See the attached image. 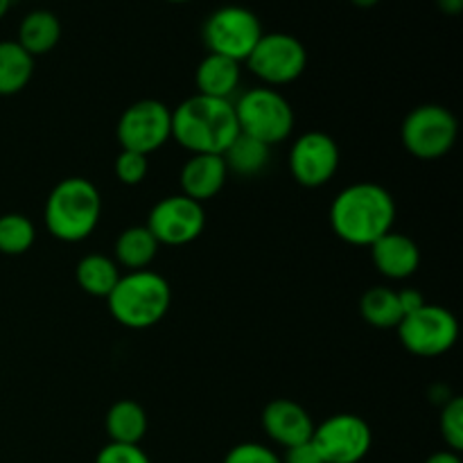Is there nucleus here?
<instances>
[{
    "mask_svg": "<svg viewBox=\"0 0 463 463\" xmlns=\"http://www.w3.org/2000/svg\"><path fill=\"white\" fill-rule=\"evenodd\" d=\"M396 199L384 185L360 181L335 197L328 220L333 233L353 247H371L396 224Z\"/></svg>",
    "mask_w": 463,
    "mask_h": 463,
    "instance_id": "f257e3e1",
    "label": "nucleus"
},
{
    "mask_svg": "<svg viewBox=\"0 0 463 463\" xmlns=\"http://www.w3.org/2000/svg\"><path fill=\"white\" fill-rule=\"evenodd\" d=\"M240 134L231 99L193 95L172 111V138L190 154H224Z\"/></svg>",
    "mask_w": 463,
    "mask_h": 463,
    "instance_id": "f03ea898",
    "label": "nucleus"
},
{
    "mask_svg": "<svg viewBox=\"0 0 463 463\" xmlns=\"http://www.w3.org/2000/svg\"><path fill=\"white\" fill-rule=\"evenodd\" d=\"M102 217V194L93 181L68 176L52 188L45 202L43 220L50 235L61 242H81L89 238Z\"/></svg>",
    "mask_w": 463,
    "mask_h": 463,
    "instance_id": "7ed1b4c3",
    "label": "nucleus"
},
{
    "mask_svg": "<svg viewBox=\"0 0 463 463\" xmlns=\"http://www.w3.org/2000/svg\"><path fill=\"white\" fill-rule=\"evenodd\" d=\"M107 301L118 324L131 330H147L161 324L170 310L172 288L156 271H129L120 276Z\"/></svg>",
    "mask_w": 463,
    "mask_h": 463,
    "instance_id": "20e7f679",
    "label": "nucleus"
},
{
    "mask_svg": "<svg viewBox=\"0 0 463 463\" xmlns=\"http://www.w3.org/2000/svg\"><path fill=\"white\" fill-rule=\"evenodd\" d=\"M240 134L251 136L260 143L274 145L289 138L294 129V109L283 93L269 86L249 89L233 102Z\"/></svg>",
    "mask_w": 463,
    "mask_h": 463,
    "instance_id": "39448f33",
    "label": "nucleus"
},
{
    "mask_svg": "<svg viewBox=\"0 0 463 463\" xmlns=\"http://www.w3.org/2000/svg\"><path fill=\"white\" fill-rule=\"evenodd\" d=\"M459 138V122L441 104H420L411 109L401 127L402 147L419 161H437L450 154Z\"/></svg>",
    "mask_w": 463,
    "mask_h": 463,
    "instance_id": "423d86ee",
    "label": "nucleus"
},
{
    "mask_svg": "<svg viewBox=\"0 0 463 463\" xmlns=\"http://www.w3.org/2000/svg\"><path fill=\"white\" fill-rule=\"evenodd\" d=\"M202 34L208 52L242 63L265 32L260 18L251 9L242 5H224L206 18Z\"/></svg>",
    "mask_w": 463,
    "mask_h": 463,
    "instance_id": "0eeeda50",
    "label": "nucleus"
},
{
    "mask_svg": "<svg viewBox=\"0 0 463 463\" xmlns=\"http://www.w3.org/2000/svg\"><path fill=\"white\" fill-rule=\"evenodd\" d=\"M396 330L402 346L411 355L419 357L446 355L459 339L457 317L443 306H434V303H425L420 310L402 317Z\"/></svg>",
    "mask_w": 463,
    "mask_h": 463,
    "instance_id": "6e6552de",
    "label": "nucleus"
},
{
    "mask_svg": "<svg viewBox=\"0 0 463 463\" xmlns=\"http://www.w3.org/2000/svg\"><path fill=\"white\" fill-rule=\"evenodd\" d=\"M247 66L269 89L297 81L306 72L307 50L297 36L285 32L262 34L247 59Z\"/></svg>",
    "mask_w": 463,
    "mask_h": 463,
    "instance_id": "1a4fd4ad",
    "label": "nucleus"
},
{
    "mask_svg": "<svg viewBox=\"0 0 463 463\" xmlns=\"http://www.w3.org/2000/svg\"><path fill=\"white\" fill-rule=\"evenodd\" d=\"M116 136L122 149L149 156L172 138V109L161 99H138L122 111Z\"/></svg>",
    "mask_w": 463,
    "mask_h": 463,
    "instance_id": "9d476101",
    "label": "nucleus"
},
{
    "mask_svg": "<svg viewBox=\"0 0 463 463\" xmlns=\"http://www.w3.org/2000/svg\"><path fill=\"white\" fill-rule=\"evenodd\" d=\"M312 443L324 463H360L371 452L373 432L362 416L342 411L315 425Z\"/></svg>",
    "mask_w": 463,
    "mask_h": 463,
    "instance_id": "9b49d317",
    "label": "nucleus"
},
{
    "mask_svg": "<svg viewBox=\"0 0 463 463\" xmlns=\"http://www.w3.org/2000/svg\"><path fill=\"white\" fill-rule=\"evenodd\" d=\"M149 233L158 244L167 247H185L194 242L206 229V213L203 203L185 197V194H170L154 203L149 211L147 224Z\"/></svg>",
    "mask_w": 463,
    "mask_h": 463,
    "instance_id": "f8f14e48",
    "label": "nucleus"
},
{
    "mask_svg": "<svg viewBox=\"0 0 463 463\" xmlns=\"http://www.w3.org/2000/svg\"><path fill=\"white\" fill-rule=\"evenodd\" d=\"M339 154L337 140L326 131H306L294 140L289 149V172L298 185L306 188H321L330 184L337 175Z\"/></svg>",
    "mask_w": 463,
    "mask_h": 463,
    "instance_id": "ddd939ff",
    "label": "nucleus"
},
{
    "mask_svg": "<svg viewBox=\"0 0 463 463\" xmlns=\"http://www.w3.org/2000/svg\"><path fill=\"white\" fill-rule=\"evenodd\" d=\"M262 430L280 448H292L306 443L315 432V420L306 407L289 398H276L262 410Z\"/></svg>",
    "mask_w": 463,
    "mask_h": 463,
    "instance_id": "4468645a",
    "label": "nucleus"
},
{
    "mask_svg": "<svg viewBox=\"0 0 463 463\" xmlns=\"http://www.w3.org/2000/svg\"><path fill=\"white\" fill-rule=\"evenodd\" d=\"M371 260L375 269L392 280H405L420 267V249L410 235L389 231L387 235L371 244Z\"/></svg>",
    "mask_w": 463,
    "mask_h": 463,
    "instance_id": "2eb2a0df",
    "label": "nucleus"
},
{
    "mask_svg": "<svg viewBox=\"0 0 463 463\" xmlns=\"http://www.w3.org/2000/svg\"><path fill=\"white\" fill-rule=\"evenodd\" d=\"M181 194L203 203L217 197L229 179V170L220 154H190L181 167Z\"/></svg>",
    "mask_w": 463,
    "mask_h": 463,
    "instance_id": "dca6fc26",
    "label": "nucleus"
},
{
    "mask_svg": "<svg viewBox=\"0 0 463 463\" xmlns=\"http://www.w3.org/2000/svg\"><path fill=\"white\" fill-rule=\"evenodd\" d=\"M197 93L206 98L231 99L240 86V63L222 54L208 52L194 72Z\"/></svg>",
    "mask_w": 463,
    "mask_h": 463,
    "instance_id": "f3484780",
    "label": "nucleus"
},
{
    "mask_svg": "<svg viewBox=\"0 0 463 463\" xmlns=\"http://www.w3.org/2000/svg\"><path fill=\"white\" fill-rule=\"evenodd\" d=\"M59 39H61V23H59V18L52 12H48V9H36V12H30L21 21L16 43L27 54L39 57V54H48L50 50H54Z\"/></svg>",
    "mask_w": 463,
    "mask_h": 463,
    "instance_id": "a211bd4d",
    "label": "nucleus"
},
{
    "mask_svg": "<svg viewBox=\"0 0 463 463\" xmlns=\"http://www.w3.org/2000/svg\"><path fill=\"white\" fill-rule=\"evenodd\" d=\"M111 443H127V446H140L147 434V414L136 401H118L104 419Z\"/></svg>",
    "mask_w": 463,
    "mask_h": 463,
    "instance_id": "6ab92c4d",
    "label": "nucleus"
},
{
    "mask_svg": "<svg viewBox=\"0 0 463 463\" xmlns=\"http://www.w3.org/2000/svg\"><path fill=\"white\" fill-rule=\"evenodd\" d=\"M158 247L161 244L154 240L147 226H129V229H125L118 235L113 253H116L118 267H125L129 271H140L152 265L158 253Z\"/></svg>",
    "mask_w": 463,
    "mask_h": 463,
    "instance_id": "aec40b11",
    "label": "nucleus"
},
{
    "mask_svg": "<svg viewBox=\"0 0 463 463\" xmlns=\"http://www.w3.org/2000/svg\"><path fill=\"white\" fill-rule=\"evenodd\" d=\"M120 267L113 258L102 256V253H90L84 256L75 267V280L81 292L90 297L107 298L113 292L116 283L120 280Z\"/></svg>",
    "mask_w": 463,
    "mask_h": 463,
    "instance_id": "412c9836",
    "label": "nucleus"
},
{
    "mask_svg": "<svg viewBox=\"0 0 463 463\" xmlns=\"http://www.w3.org/2000/svg\"><path fill=\"white\" fill-rule=\"evenodd\" d=\"M34 75V57L16 41H0V95L9 98L30 84Z\"/></svg>",
    "mask_w": 463,
    "mask_h": 463,
    "instance_id": "4be33fe9",
    "label": "nucleus"
},
{
    "mask_svg": "<svg viewBox=\"0 0 463 463\" xmlns=\"http://www.w3.org/2000/svg\"><path fill=\"white\" fill-rule=\"evenodd\" d=\"M226 163V170L233 172L238 176H256L269 165L271 147L260 143V140L251 138V136L238 134L233 143L229 145L224 154H222Z\"/></svg>",
    "mask_w": 463,
    "mask_h": 463,
    "instance_id": "5701e85b",
    "label": "nucleus"
},
{
    "mask_svg": "<svg viewBox=\"0 0 463 463\" xmlns=\"http://www.w3.org/2000/svg\"><path fill=\"white\" fill-rule=\"evenodd\" d=\"M362 319L378 330L398 328L402 321V307L398 301V292L392 288H371L366 289L360 301Z\"/></svg>",
    "mask_w": 463,
    "mask_h": 463,
    "instance_id": "b1692460",
    "label": "nucleus"
},
{
    "mask_svg": "<svg viewBox=\"0 0 463 463\" xmlns=\"http://www.w3.org/2000/svg\"><path fill=\"white\" fill-rule=\"evenodd\" d=\"M36 240V229L30 217L21 213L0 215V253L5 256H23L30 251Z\"/></svg>",
    "mask_w": 463,
    "mask_h": 463,
    "instance_id": "393cba45",
    "label": "nucleus"
},
{
    "mask_svg": "<svg viewBox=\"0 0 463 463\" xmlns=\"http://www.w3.org/2000/svg\"><path fill=\"white\" fill-rule=\"evenodd\" d=\"M439 430L446 441L448 450H463V401L461 396H452L446 405H441V416H439Z\"/></svg>",
    "mask_w": 463,
    "mask_h": 463,
    "instance_id": "a878e982",
    "label": "nucleus"
},
{
    "mask_svg": "<svg viewBox=\"0 0 463 463\" xmlns=\"http://www.w3.org/2000/svg\"><path fill=\"white\" fill-rule=\"evenodd\" d=\"M113 172H116V179L120 181V184L138 185L143 184L145 176H147L149 161L145 154L122 149L116 156V163H113Z\"/></svg>",
    "mask_w": 463,
    "mask_h": 463,
    "instance_id": "bb28decb",
    "label": "nucleus"
},
{
    "mask_svg": "<svg viewBox=\"0 0 463 463\" xmlns=\"http://www.w3.org/2000/svg\"><path fill=\"white\" fill-rule=\"evenodd\" d=\"M224 463H283V461H280V455H276L271 448L262 446V443H256V441H247L231 448V450L226 452Z\"/></svg>",
    "mask_w": 463,
    "mask_h": 463,
    "instance_id": "cd10ccee",
    "label": "nucleus"
},
{
    "mask_svg": "<svg viewBox=\"0 0 463 463\" xmlns=\"http://www.w3.org/2000/svg\"><path fill=\"white\" fill-rule=\"evenodd\" d=\"M95 463H152L147 452L140 446H127V443L109 441L95 457Z\"/></svg>",
    "mask_w": 463,
    "mask_h": 463,
    "instance_id": "c85d7f7f",
    "label": "nucleus"
},
{
    "mask_svg": "<svg viewBox=\"0 0 463 463\" xmlns=\"http://www.w3.org/2000/svg\"><path fill=\"white\" fill-rule=\"evenodd\" d=\"M283 463H324L319 457V450L315 448V443L306 441V443H298V446L292 448H285V455L280 457Z\"/></svg>",
    "mask_w": 463,
    "mask_h": 463,
    "instance_id": "c756f323",
    "label": "nucleus"
},
{
    "mask_svg": "<svg viewBox=\"0 0 463 463\" xmlns=\"http://www.w3.org/2000/svg\"><path fill=\"white\" fill-rule=\"evenodd\" d=\"M398 301H401V307H402V315H411V312L420 310V307L425 306V297L423 292H419V289L414 288H407V289H401L398 292Z\"/></svg>",
    "mask_w": 463,
    "mask_h": 463,
    "instance_id": "7c9ffc66",
    "label": "nucleus"
},
{
    "mask_svg": "<svg viewBox=\"0 0 463 463\" xmlns=\"http://www.w3.org/2000/svg\"><path fill=\"white\" fill-rule=\"evenodd\" d=\"M425 463H463L459 452H452V450H441V452H434L432 457H428Z\"/></svg>",
    "mask_w": 463,
    "mask_h": 463,
    "instance_id": "2f4dec72",
    "label": "nucleus"
},
{
    "mask_svg": "<svg viewBox=\"0 0 463 463\" xmlns=\"http://www.w3.org/2000/svg\"><path fill=\"white\" fill-rule=\"evenodd\" d=\"M437 5L443 14H448V16H457L463 9V0H437Z\"/></svg>",
    "mask_w": 463,
    "mask_h": 463,
    "instance_id": "473e14b6",
    "label": "nucleus"
},
{
    "mask_svg": "<svg viewBox=\"0 0 463 463\" xmlns=\"http://www.w3.org/2000/svg\"><path fill=\"white\" fill-rule=\"evenodd\" d=\"M351 3L355 5V7H360V9H371V7H375L380 0H351Z\"/></svg>",
    "mask_w": 463,
    "mask_h": 463,
    "instance_id": "72a5a7b5",
    "label": "nucleus"
},
{
    "mask_svg": "<svg viewBox=\"0 0 463 463\" xmlns=\"http://www.w3.org/2000/svg\"><path fill=\"white\" fill-rule=\"evenodd\" d=\"M9 7H12V0H0V18L9 12Z\"/></svg>",
    "mask_w": 463,
    "mask_h": 463,
    "instance_id": "f704fd0d",
    "label": "nucleus"
},
{
    "mask_svg": "<svg viewBox=\"0 0 463 463\" xmlns=\"http://www.w3.org/2000/svg\"><path fill=\"white\" fill-rule=\"evenodd\" d=\"M167 3H190V0H167Z\"/></svg>",
    "mask_w": 463,
    "mask_h": 463,
    "instance_id": "c9c22d12",
    "label": "nucleus"
}]
</instances>
